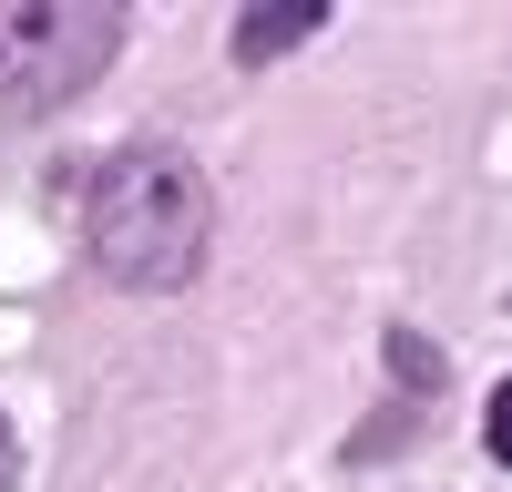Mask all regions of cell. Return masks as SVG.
<instances>
[{
	"label": "cell",
	"mask_w": 512,
	"mask_h": 492,
	"mask_svg": "<svg viewBox=\"0 0 512 492\" xmlns=\"http://www.w3.org/2000/svg\"><path fill=\"white\" fill-rule=\"evenodd\" d=\"M113 0H0V113H52L123 52Z\"/></svg>",
	"instance_id": "7a4b0ae2"
},
{
	"label": "cell",
	"mask_w": 512,
	"mask_h": 492,
	"mask_svg": "<svg viewBox=\"0 0 512 492\" xmlns=\"http://www.w3.org/2000/svg\"><path fill=\"white\" fill-rule=\"evenodd\" d=\"M482 441H492V462H512V380H502L492 410H482Z\"/></svg>",
	"instance_id": "277c9868"
},
{
	"label": "cell",
	"mask_w": 512,
	"mask_h": 492,
	"mask_svg": "<svg viewBox=\"0 0 512 492\" xmlns=\"http://www.w3.org/2000/svg\"><path fill=\"white\" fill-rule=\"evenodd\" d=\"M21 482V441H11V421H0V492Z\"/></svg>",
	"instance_id": "8992f818"
},
{
	"label": "cell",
	"mask_w": 512,
	"mask_h": 492,
	"mask_svg": "<svg viewBox=\"0 0 512 492\" xmlns=\"http://www.w3.org/2000/svg\"><path fill=\"white\" fill-rule=\"evenodd\" d=\"M390 359H400V380H420V390H431V380H441V359H431V349H420V339H390Z\"/></svg>",
	"instance_id": "5b68a950"
},
{
	"label": "cell",
	"mask_w": 512,
	"mask_h": 492,
	"mask_svg": "<svg viewBox=\"0 0 512 492\" xmlns=\"http://www.w3.org/2000/svg\"><path fill=\"white\" fill-rule=\"evenodd\" d=\"M318 21H328L318 0H287V11H246V21H236V62H277L287 41H308Z\"/></svg>",
	"instance_id": "3957f363"
},
{
	"label": "cell",
	"mask_w": 512,
	"mask_h": 492,
	"mask_svg": "<svg viewBox=\"0 0 512 492\" xmlns=\"http://www.w3.org/2000/svg\"><path fill=\"white\" fill-rule=\"evenodd\" d=\"M205 164L175 144H123L93 164V195H82V246L113 287H185L205 267Z\"/></svg>",
	"instance_id": "6da1fadb"
}]
</instances>
